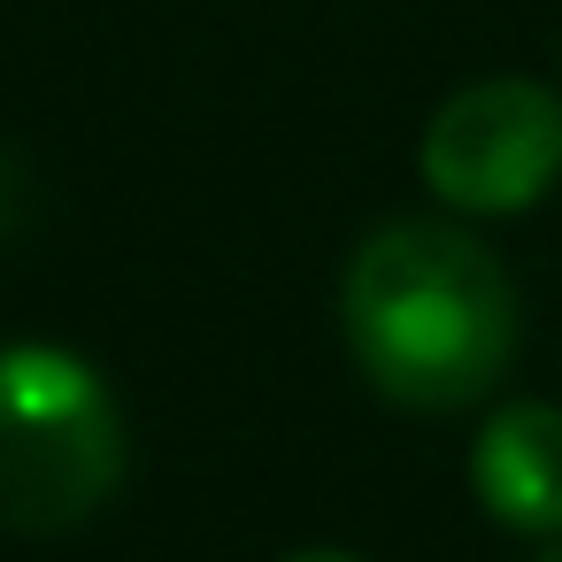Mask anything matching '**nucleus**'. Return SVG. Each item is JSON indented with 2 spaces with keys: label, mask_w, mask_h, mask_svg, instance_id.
<instances>
[{
  "label": "nucleus",
  "mask_w": 562,
  "mask_h": 562,
  "mask_svg": "<svg viewBox=\"0 0 562 562\" xmlns=\"http://www.w3.org/2000/svg\"><path fill=\"white\" fill-rule=\"evenodd\" d=\"M339 331L393 408H470L516 362V285L501 255L447 216L378 224L339 278Z\"/></svg>",
  "instance_id": "obj_1"
},
{
  "label": "nucleus",
  "mask_w": 562,
  "mask_h": 562,
  "mask_svg": "<svg viewBox=\"0 0 562 562\" xmlns=\"http://www.w3.org/2000/svg\"><path fill=\"white\" fill-rule=\"evenodd\" d=\"M124 485V408L109 378L47 339H0V531L55 539Z\"/></svg>",
  "instance_id": "obj_2"
},
{
  "label": "nucleus",
  "mask_w": 562,
  "mask_h": 562,
  "mask_svg": "<svg viewBox=\"0 0 562 562\" xmlns=\"http://www.w3.org/2000/svg\"><path fill=\"white\" fill-rule=\"evenodd\" d=\"M416 170L454 216H524L562 178V93L539 78H477L447 93Z\"/></svg>",
  "instance_id": "obj_3"
},
{
  "label": "nucleus",
  "mask_w": 562,
  "mask_h": 562,
  "mask_svg": "<svg viewBox=\"0 0 562 562\" xmlns=\"http://www.w3.org/2000/svg\"><path fill=\"white\" fill-rule=\"evenodd\" d=\"M470 493L493 524L562 539V408L501 401L470 439Z\"/></svg>",
  "instance_id": "obj_4"
},
{
  "label": "nucleus",
  "mask_w": 562,
  "mask_h": 562,
  "mask_svg": "<svg viewBox=\"0 0 562 562\" xmlns=\"http://www.w3.org/2000/svg\"><path fill=\"white\" fill-rule=\"evenodd\" d=\"M278 562H362V554H347V547H301V554H278Z\"/></svg>",
  "instance_id": "obj_5"
},
{
  "label": "nucleus",
  "mask_w": 562,
  "mask_h": 562,
  "mask_svg": "<svg viewBox=\"0 0 562 562\" xmlns=\"http://www.w3.org/2000/svg\"><path fill=\"white\" fill-rule=\"evenodd\" d=\"M539 562H562V539H547V547H539Z\"/></svg>",
  "instance_id": "obj_6"
}]
</instances>
